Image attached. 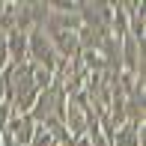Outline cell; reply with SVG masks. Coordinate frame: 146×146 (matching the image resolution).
<instances>
[{
	"label": "cell",
	"instance_id": "obj_7",
	"mask_svg": "<svg viewBox=\"0 0 146 146\" xmlns=\"http://www.w3.org/2000/svg\"><path fill=\"white\" fill-rule=\"evenodd\" d=\"M6 54H9V66L27 63V33H21V30L6 33Z\"/></svg>",
	"mask_w": 146,
	"mask_h": 146
},
{
	"label": "cell",
	"instance_id": "obj_4",
	"mask_svg": "<svg viewBox=\"0 0 146 146\" xmlns=\"http://www.w3.org/2000/svg\"><path fill=\"white\" fill-rule=\"evenodd\" d=\"M33 131H36V122H33L27 113H12V116H9V122H6V128L0 131V134L12 137V140L21 143V146H30Z\"/></svg>",
	"mask_w": 146,
	"mask_h": 146
},
{
	"label": "cell",
	"instance_id": "obj_8",
	"mask_svg": "<svg viewBox=\"0 0 146 146\" xmlns=\"http://www.w3.org/2000/svg\"><path fill=\"white\" fill-rule=\"evenodd\" d=\"M110 146H143V125L122 122L110 137Z\"/></svg>",
	"mask_w": 146,
	"mask_h": 146
},
{
	"label": "cell",
	"instance_id": "obj_6",
	"mask_svg": "<svg viewBox=\"0 0 146 146\" xmlns=\"http://www.w3.org/2000/svg\"><path fill=\"white\" fill-rule=\"evenodd\" d=\"M146 104H143V84H134V90L125 92V122L143 125Z\"/></svg>",
	"mask_w": 146,
	"mask_h": 146
},
{
	"label": "cell",
	"instance_id": "obj_9",
	"mask_svg": "<svg viewBox=\"0 0 146 146\" xmlns=\"http://www.w3.org/2000/svg\"><path fill=\"white\" fill-rule=\"evenodd\" d=\"M104 36H110V33L102 30V27H87V24H81V27H78V45H81V54H84V51H98L102 42H104Z\"/></svg>",
	"mask_w": 146,
	"mask_h": 146
},
{
	"label": "cell",
	"instance_id": "obj_12",
	"mask_svg": "<svg viewBox=\"0 0 146 146\" xmlns=\"http://www.w3.org/2000/svg\"><path fill=\"white\" fill-rule=\"evenodd\" d=\"M48 9H51V12H60V15H66V12H78V3H75V0H51Z\"/></svg>",
	"mask_w": 146,
	"mask_h": 146
},
{
	"label": "cell",
	"instance_id": "obj_10",
	"mask_svg": "<svg viewBox=\"0 0 146 146\" xmlns=\"http://www.w3.org/2000/svg\"><path fill=\"white\" fill-rule=\"evenodd\" d=\"M48 3L45 0H30L27 3V18H30V27H45V21H48Z\"/></svg>",
	"mask_w": 146,
	"mask_h": 146
},
{
	"label": "cell",
	"instance_id": "obj_11",
	"mask_svg": "<svg viewBox=\"0 0 146 146\" xmlns=\"http://www.w3.org/2000/svg\"><path fill=\"white\" fill-rule=\"evenodd\" d=\"M30 146H57V143L42 125H36V131H33V137H30Z\"/></svg>",
	"mask_w": 146,
	"mask_h": 146
},
{
	"label": "cell",
	"instance_id": "obj_1",
	"mask_svg": "<svg viewBox=\"0 0 146 146\" xmlns=\"http://www.w3.org/2000/svg\"><path fill=\"white\" fill-rule=\"evenodd\" d=\"M66 90H63V84H60V78H54L51 81V87L48 90H42L36 96V102H33V108H30V119L36 125H42L45 119H63L66 113Z\"/></svg>",
	"mask_w": 146,
	"mask_h": 146
},
{
	"label": "cell",
	"instance_id": "obj_3",
	"mask_svg": "<svg viewBox=\"0 0 146 146\" xmlns=\"http://www.w3.org/2000/svg\"><path fill=\"white\" fill-rule=\"evenodd\" d=\"M90 102L84 92H75V96L66 98V113H63V125L66 131H69L72 140H78V137H84V131H87V113H90Z\"/></svg>",
	"mask_w": 146,
	"mask_h": 146
},
{
	"label": "cell",
	"instance_id": "obj_2",
	"mask_svg": "<svg viewBox=\"0 0 146 146\" xmlns=\"http://www.w3.org/2000/svg\"><path fill=\"white\" fill-rule=\"evenodd\" d=\"M27 63L33 69H45V72H57L60 66V57L42 27H33L27 33Z\"/></svg>",
	"mask_w": 146,
	"mask_h": 146
},
{
	"label": "cell",
	"instance_id": "obj_5",
	"mask_svg": "<svg viewBox=\"0 0 146 146\" xmlns=\"http://www.w3.org/2000/svg\"><path fill=\"white\" fill-rule=\"evenodd\" d=\"M122 9H125V18H128V36L143 45V39H146V6L140 0H128V3H122Z\"/></svg>",
	"mask_w": 146,
	"mask_h": 146
}]
</instances>
